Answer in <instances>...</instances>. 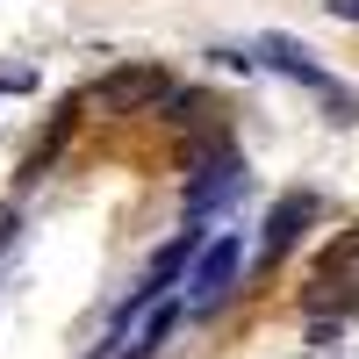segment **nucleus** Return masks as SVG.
Listing matches in <instances>:
<instances>
[{
	"mask_svg": "<svg viewBox=\"0 0 359 359\" xmlns=\"http://www.w3.org/2000/svg\"><path fill=\"white\" fill-rule=\"evenodd\" d=\"M252 57H259V65H273V72H287L294 86H309V94H323V101H331V108L345 115V123H359V101H352L345 86H338L331 72L316 65V50H302L294 36H280V29H273V36H259V43H252Z\"/></svg>",
	"mask_w": 359,
	"mask_h": 359,
	"instance_id": "obj_3",
	"label": "nucleus"
},
{
	"mask_svg": "<svg viewBox=\"0 0 359 359\" xmlns=\"http://www.w3.org/2000/svg\"><path fill=\"white\" fill-rule=\"evenodd\" d=\"M237 273H245V237H237V230H223V237H208V245L194 252V273H187V302H180V309H194V316H208L216 302H230V287H237Z\"/></svg>",
	"mask_w": 359,
	"mask_h": 359,
	"instance_id": "obj_2",
	"label": "nucleus"
},
{
	"mask_svg": "<svg viewBox=\"0 0 359 359\" xmlns=\"http://www.w3.org/2000/svg\"><path fill=\"white\" fill-rule=\"evenodd\" d=\"M172 323H180V302H158L151 316H144V331H137V345H130L123 359H151V352H158V345L172 338Z\"/></svg>",
	"mask_w": 359,
	"mask_h": 359,
	"instance_id": "obj_7",
	"label": "nucleus"
},
{
	"mask_svg": "<svg viewBox=\"0 0 359 359\" xmlns=\"http://www.w3.org/2000/svg\"><path fill=\"white\" fill-rule=\"evenodd\" d=\"M36 86V72H22V65H0V94H29Z\"/></svg>",
	"mask_w": 359,
	"mask_h": 359,
	"instance_id": "obj_8",
	"label": "nucleus"
},
{
	"mask_svg": "<svg viewBox=\"0 0 359 359\" xmlns=\"http://www.w3.org/2000/svg\"><path fill=\"white\" fill-rule=\"evenodd\" d=\"M316 223V194L309 187H287L273 208H266V237H259V266H280L294 245H302V230Z\"/></svg>",
	"mask_w": 359,
	"mask_h": 359,
	"instance_id": "obj_4",
	"label": "nucleus"
},
{
	"mask_svg": "<svg viewBox=\"0 0 359 359\" xmlns=\"http://www.w3.org/2000/svg\"><path fill=\"white\" fill-rule=\"evenodd\" d=\"M72 130H79V101H65V108H57V123H50V130H43V137L22 151V165H15V180H22V187H36V180L57 165V151L72 144Z\"/></svg>",
	"mask_w": 359,
	"mask_h": 359,
	"instance_id": "obj_6",
	"label": "nucleus"
},
{
	"mask_svg": "<svg viewBox=\"0 0 359 359\" xmlns=\"http://www.w3.org/2000/svg\"><path fill=\"white\" fill-rule=\"evenodd\" d=\"M165 94H172L165 65H115V72H101L79 94V115H144V108H158Z\"/></svg>",
	"mask_w": 359,
	"mask_h": 359,
	"instance_id": "obj_1",
	"label": "nucleus"
},
{
	"mask_svg": "<svg viewBox=\"0 0 359 359\" xmlns=\"http://www.w3.org/2000/svg\"><path fill=\"white\" fill-rule=\"evenodd\" d=\"M323 8H331L338 22H359V0H323Z\"/></svg>",
	"mask_w": 359,
	"mask_h": 359,
	"instance_id": "obj_9",
	"label": "nucleus"
},
{
	"mask_svg": "<svg viewBox=\"0 0 359 359\" xmlns=\"http://www.w3.org/2000/svg\"><path fill=\"white\" fill-rule=\"evenodd\" d=\"M237 187H245V158H237L230 144H208V151H201V172L187 180V208H194V216H208V208L230 201Z\"/></svg>",
	"mask_w": 359,
	"mask_h": 359,
	"instance_id": "obj_5",
	"label": "nucleus"
},
{
	"mask_svg": "<svg viewBox=\"0 0 359 359\" xmlns=\"http://www.w3.org/2000/svg\"><path fill=\"white\" fill-rule=\"evenodd\" d=\"M8 230H15V216H8V208H0V252H8Z\"/></svg>",
	"mask_w": 359,
	"mask_h": 359,
	"instance_id": "obj_10",
	"label": "nucleus"
}]
</instances>
